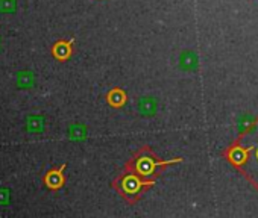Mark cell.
Returning a JSON list of instances; mask_svg holds the SVG:
<instances>
[{
	"label": "cell",
	"instance_id": "obj_1",
	"mask_svg": "<svg viewBox=\"0 0 258 218\" xmlns=\"http://www.w3.org/2000/svg\"><path fill=\"white\" fill-rule=\"evenodd\" d=\"M222 155L258 190V118Z\"/></svg>",
	"mask_w": 258,
	"mask_h": 218
},
{
	"label": "cell",
	"instance_id": "obj_2",
	"mask_svg": "<svg viewBox=\"0 0 258 218\" xmlns=\"http://www.w3.org/2000/svg\"><path fill=\"white\" fill-rule=\"evenodd\" d=\"M181 161H182L181 158L161 161V159H158L157 156L153 155V152L149 147H143L142 150H139L135 153V156L126 164L125 168L135 171L137 174H140L142 177L150 179V177H157L164 167L170 165V164H178Z\"/></svg>",
	"mask_w": 258,
	"mask_h": 218
},
{
	"label": "cell",
	"instance_id": "obj_3",
	"mask_svg": "<svg viewBox=\"0 0 258 218\" xmlns=\"http://www.w3.org/2000/svg\"><path fill=\"white\" fill-rule=\"evenodd\" d=\"M153 184L155 180L142 177L135 171L125 168V171L120 174L111 185L120 195L126 198L129 203H135L147 188L153 187Z\"/></svg>",
	"mask_w": 258,
	"mask_h": 218
},
{
	"label": "cell",
	"instance_id": "obj_4",
	"mask_svg": "<svg viewBox=\"0 0 258 218\" xmlns=\"http://www.w3.org/2000/svg\"><path fill=\"white\" fill-rule=\"evenodd\" d=\"M67 168L65 164L55 168H50L46 171V174L43 176V184L49 191H58L65 185V176H64V170Z\"/></svg>",
	"mask_w": 258,
	"mask_h": 218
},
{
	"label": "cell",
	"instance_id": "obj_5",
	"mask_svg": "<svg viewBox=\"0 0 258 218\" xmlns=\"http://www.w3.org/2000/svg\"><path fill=\"white\" fill-rule=\"evenodd\" d=\"M73 40H58L50 49L52 56H54L57 61H68L73 56Z\"/></svg>",
	"mask_w": 258,
	"mask_h": 218
},
{
	"label": "cell",
	"instance_id": "obj_6",
	"mask_svg": "<svg viewBox=\"0 0 258 218\" xmlns=\"http://www.w3.org/2000/svg\"><path fill=\"white\" fill-rule=\"evenodd\" d=\"M107 99H108V103L113 108H122L126 103V93L120 88H114L108 93Z\"/></svg>",
	"mask_w": 258,
	"mask_h": 218
},
{
	"label": "cell",
	"instance_id": "obj_7",
	"mask_svg": "<svg viewBox=\"0 0 258 218\" xmlns=\"http://www.w3.org/2000/svg\"><path fill=\"white\" fill-rule=\"evenodd\" d=\"M181 67L184 70H195L198 67V56L193 52H184L181 54Z\"/></svg>",
	"mask_w": 258,
	"mask_h": 218
},
{
	"label": "cell",
	"instance_id": "obj_8",
	"mask_svg": "<svg viewBox=\"0 0 258 218\" xmlns=\"http://www.w3.org/2000/svg\"><path fill=\"white\" fill-rule=\"evenodd\" d=\"M33 73H19L17 76V83H19V88H30L33 85Z\"/></svg>",
	"mask_w": 258,
	"mask_h": 218
}]
</instances>
